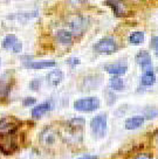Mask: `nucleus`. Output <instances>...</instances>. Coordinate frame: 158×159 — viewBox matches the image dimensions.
I'll list each match as a JSON object with an SVG mask.
<instances>
[{
	"instance_id": "obj_10",
	"label": "nucleus",
	"mask_w": 158,
	"mask_h": 159,
	"mask_svg": "<svg viewBox=\"0 0 158 159\" xmlns=\"http://www.w3.org/2000/svg\"><path fill=\"white\" fill-rule=\"evenodd\" d=\"M144 122H145V118H144L142 115H136V116H132L130 118L125 119L124 128L127 130H136L138 129V128H141L144 124Z\"/></svg>"
},
{
	"instance_id": "obj_1",
	"label": "nucleus",
	"mask_w": 158,
	"mask_h": 159,
	"mask_svg": "<svg viewBox=\"0 0 158 159\" xmlns=\"http://www.w3.org/2000/svg\"><path fill=\"white\" fill-rule=\"evenodd\" d=\"M90 130L96 138H103L108 131V118L105 114H99L90 120Z\"/></svg>"
},
{
	"instance_id": "obj_3",
	"label": "nucleus",
	"mask_w": 158,
	"mask_h": 159,
	"mask_svg": "<svg viewBox=\"0 0 158 159\" xmlns=\"http://www.w3.org/2000/svg\"><path fill=\"white\" fill-rule=\"evenodd\" d=\"M94 50L99 54L110 55L118 50V45L113 38H103L94 45Z\"/></svg>"
},
{
	"instance_id": "obj_17",
	"label": "nucleus",
	"mask_w": 158,
	"mask_h": 159,
	"mask_svg": "<svg viewBox=\"0 0 158 159\" xmlns=\"http://www.w3.org/2000/svg\"><path fill=\"white\" fill-rule=\"evenodd\" d=\"M156 83V75L153 73V70L143 73L142 77H141V84L143 87H151Z\"/></svg>"
},
{
	"instance_id": "obj_2",
	"label": "nucleus",
	"mask_w": 158,
	"mask_h": 159,
	"mask_svg": "<svg viewBox=\"0 0 158 159\" xmlns=\"http://www.w3.org/2000/svg\"><path fill=\"white\" fill-rule=\"evenodd\" d=\"M100 105H101V102L99 97L89 96V97L76 99L74 102V109L80 112H93L99 109Z\"/></svg>"
},
{
	"instance_id": "obj_6",
	"label": "nucleus",
	"mask_w": 158,
	"mask_h": 159,
	"mask_svg": "<svg viewBox=\"0 0 158 159\" xmlns=\"http://www.w3.org/2000/svg\"><path fill=\"white\" fill-rule=\"evenodd\" d=\"M136 62L141 66V68L143 70V73L150 71L152 69V60H151V55L148 50H139L138 53L135 56Z\"/></svg>"
},
{
	"instance_id": "obj_5",
	"label": "nucleus",
	"mask_w": 158,
	"mask_h": 159,
	"mask_svg": "<svg viewBox=\"0 0 158 159\" xmlns=\"http://www.w3.org/2000/svg\"><path fill=\"white\" fill-rule=\"evenodd\" d=\"M2 48L6 50H11L15 54L20 53L22 50V42L18 39V36L14 34H8L6 35L4 40H2Z\"/></svg>"
},
{
	"instance_id": "obj_11",
	"label": "nucleus",
	"mask_w": 158,
	"mask_h": 159,
	"mask_svg": "<svg viewBox=\"0 0 158 159\" xmlns=\"http://www.w3.org/2000/svg\"><path fill=\"white\" fill-rule=\"evenodd\" d=\"M50 109H52V103H50L49 101H47V102H44V103H41V104L34 107V108L32 109L30 115H32L33 118L39 119L40 117H42L44 114H47Z\"/></svg>"
},
{
	"instance_id": "obj_16",
	"label": "nucleus",
	"mask_w": 158,
	"mask_h": 159,
	"mask_svg": "<svg viewBox=\"0 0 158 159\" xmlns=\"http://www.w3.org/2000/svg\"><path fill=\"white\" fill-rule=\"evenodd\" d=\"M105 5L113 8L116 16H124L125 14V7H124L123 2H121V1H105Z\"/></svg>"
},
{
	"instance_id": "obj_27",
	"label": "nucleus",
	"mask_w": 158,
	"mask_h": 159,
	"mask_svg": "<svg viewBox=\"0 0 158 159\" xmlns=\"http://www.w3.org/2000/svg\"><path fill=\"white\" fill-rule=\"evenodd\" d=\"M156 139H157V143H158V132H157V137H156Z\"/></svg>"
},
{
	"instance_id": "obj_18",
	"label": "nucleus",
	"mask_w": 158,
	"mask_h": 159,
	"mask_svg": "<svg viewBox=\"0 0 158 159\" xmlns=\"http://www.w3.org/2000/svg\"><path fill=\"white\" fill-rule=\"evenodd\" d=\"M109 87L115 91H123L124 89V81L118 76H114L109 81Z\"/></svg>"
},
{
	"instance_id": "obj_13",
	"label": "nucleus",
	"mask_w": 158,
	"mask_h": 159,
	"mask_svg": "<svg viewBox=\"0 0 158 159\" xmlns=\"http://www.w3.org/2000/svg\"><path fill=\"white\" fill-rule=\"evenodd\" d=\"M56 39L61 45L69 46L73 42V34L67 30H59L56 32Z\"/></svg>"
},
{
	"instance_id": "obj_22",
	"label": "nucleus",
	"mask_w": 158,
	"mask_h": 159,
	"mask_svg": "<svg viewBox=\"0 0 158 159\" xmlns=\"http://www.w3.org/2000/svg\"><path fill=\"white\" fill-rule=\"evenodd\" d=\"M67 63L72 66V67H75V66L80 65V59H77V57H70V59L67 60Z\"/></svg>"
},
{
	"instance_id": "obj_4",
	"label": "nucleus",
	"mask_w": 158,
	"mask_h": 159,
	"mask_svg": "<svg viewBox=\"0 0 158 159\" xmlns=\"http://www.w3.org/2000/svg\"><path fill=\"white\" fill-rule=\"evenodd\" d=\"M89 25V21L86 16L82 15H75L73 18H70L68 21V26H69V32L73 35H82L87 30Z\"/></svg>"
},
{
	"instance_id": "obj_7",
	"label": "nucleus",
	"mask_w": 158,
	"mask_h": 159,
	"mask_svg": "<svg viewBox=\"0 0 158 159\" xmlns=\"http://www.w3.org/2000/svg\"><path fill=\"white\" fill-rule=\"evenodd\" d=\"M59 137L58 134V131L53 128H47L44 129L42 132H41V136H40V140L41 143L44 145H53L55 144L56 139Z\"/></svg>"
},
{
	"instance_id": "obj_24",
	"label": "nucleus",
	"mask_w": 158,
	"mask_h": 159,
	"mask_svg": "<svg viewBox=\"0 0 158 159\" xmlns=\"http://www.w3.org/2000/svg\"><path fill=\"white\" fill-rule=\"evenodd\" d=\"M151 46L156 50H158V35L157 36H153L152 39H151Z\"/></svg>"
},
{
	"instance_id": "obj_15",
	"label": "nucleus",
	"mask_w": 158,
	"mask_h": 159,
	"mask_svg": "<svg viewBox=\"0 0 158 159\" xmlns=\"http://www.w3.org/2000/svg\"><path fill=\"white\" fill-rule=\"evenodd\" d=\"M145 40V35H144V32H141V30H136V32H132L131 34L129 35L128 41L130 45L132 46H138L142 45Z\"/></svg>"
},
{
	"instance_id": "obj_26",
	"label": "nucleus",
	"mask_w": 158,
	"mask_h": 159,
	"mask_svg": "<svg viewBox=\"0 0 158 159\" xmlns=\"http://www.w3.org/2000/svg\"><path fill=\"white\" fill-rule=\"evenodd\" d=\"M156 56L158 57V50H156Z\"/></svg>"
},
{
	"instance_id": "obj_9",
	"label": "nucleus",
	"mask_w": 158,
	"mask_h": 159,
	"mask_svg": "<svg viewBox=\"0 0 158 159\" xmlns=\"http://www.w3.org/2000/svg\"><path fill=\"white\" fill-rule=\"evenodd\" d=\"M104 70L108 73V74H111L114 76H121V75H124L127 71H128V66L125 63H110V65L104 66Z\"/></svg>"
},
{
	"instance_id": "obj_12",
	"label": "nucleus",
	"mask_w": 158,
	"mask_h": 159,
	"mask_svg": "<svg viewBox=\"0 0 158 159\" xmlns=\"http://www.w3.org/2000/svg\"><path fill=\"white\" fill-rule=\"evenodd\" d=\"M63 80V73L60 69H54L47 74V82L53 87L59 85Z\"/></svg>"
},
{
	"instance_id": "obj_25",
	"label": "nucleus",
	"mask_w": 158,
	"mask_h": 159,
	"mask_svg": "<svg viewBox=\"0 0 158 159\" xmlns=\"http://www.w3.org/2000/svg\"><path fill=\"white\" fill-rule=\"evenodd\" d=\"M77 159H99V158H97V156H93V154H83V156L79 157Z\"/></svg>"
},
{
	"instance_id": "obj_20",
	"label": "nucleus",
	"mask_w": 158,
	"mask_h": 159,
	"mask_svg": "<svg viewBox=\"0 0 158 159\" xmlns=\"http://www.w3.org/2000/svg\"><path fill=\"white\" fill-rule=\"evenodd\" d=\"M30 87L33 91H38L39 88L41 87V80H38V79L32 80V81H30Z\"/></svg>"
},
{
	"instance_id": "obj_8",
	"label": "nucleus",
	"mask_w": 158,
	"mask_h": 159,
	"mask_svg": "<svg viewBox=\"0 0 158 159\" xmlns=\"http://www.w3.org/2000/svg\"><path fill=\"white\" fill-rule=\"evenodd\" d=\"M55 65L56 62L54 60H41V61H28L25 63V67L30 69H46L55 67Z\"/></svg>"
},
{
	"instance_id": "obj_21",
	"label": "nucleus",
	"mask_w": 158,
	"mask_h": 159,
	"mask_svg": "<svg viewBox=\"0 0 158 159\" xmlns=\"http://www.w3.org/2000/svg\"><path fill=\"white\" fill-rule=\"evenodd\" d=\"M35 102H36V99L34 97H26L22 101V104H24V107H30V105L35 104Z\"/></svg>"
},
{
	"instance_id": "obj_23",
	"label": "nucleus",
	"mask_w": 158,
	"mask_h": 159,
	"mask_svg": "<svg viewBox=\"0 0 158 159\" xmlns=\"http://www.w3.org/2000/svg\"><path fill=\"white\" fill-rule=\"evenodd\" d=\"M133 159H152V154L151 153H139V154H137Z\"/></svg>"
},
{
	"instance_id": "obj_19",
	"label": "nucleus",
	"mask_w": 158,
	"mask_h": 159,
	"mask_svg": "<svg viewBox=\"0 0 158 159\" xmlns=\"http://www.w3.org/2000/svg\"><path fill=\"white\" fill-rule=\"evenodd\" d=\"M145 119H153L158 116V109L157 108H149L148 110L144 111V115H142Z\"/></svg>"
},
{
	"instance_id": "obj_14",
	"label": "nucleus",
	"mask_w": 158,
	"mask_h": 159,
	"mask_svg": "<svg viewBox=\"0 0 158 159\" xmlns=\"http://www.w3.org/2000/svg\"><path fill=\"white\" fill-rule=\"evenodd\" d=\"M12 83L13 81L11 79L5 80V77H1L0 80V98H6L10 95L12 90Z\"/></svg>"
}]
</instances>
